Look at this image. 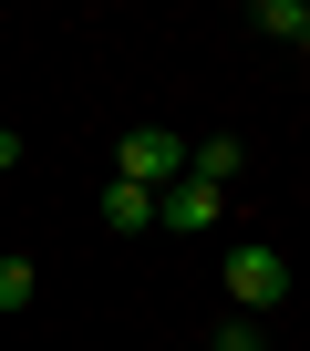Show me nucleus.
Returning <instances> with one entry per match:
<instances>
[{
	"label": "nucleus",
	"instance_id": "f257e3e1",
	"mask_svg": "<svg viewBox=\"0 0 310 351\" xmlns=\"http://www.w3.org/2000/svg\"><path fill=\"white\" fill-rule=\"evenodd\" d=\"M114 176H124V186H145V197H166L176 176H187V134H176V124H134L124 155H114Z\"/></svg>",
	"mask_w": 310,
	"mask_h": 351
},
{
	"label": "nucleus",
	"instance_id": "0eeeda50",
	"mask_svg": "<svg viewBox=\"0 0 310 351\" xmlns=\"http://www.w3.org/2000/svg\"><path fill=\"white\" fill-rule=\"evenodd\" d=\"M217 351H269V330H259V320H228V330H217Z\"/></svg>",
	"mask_w": 310,
	"mask_h": 351
},
{
	"label": "nucleus",
	"instance_id": "39448f33",
	"mask_svg": "<svg viewBox=\"0 0 310 351\" xmlns=\"http://www.w3.org/2000/svg\"><path fill=\"white\" fill-rule=\"evenodd\" d=\"M259 32L289 42V52H310V0H259Z\"/></svg>",
	"mask_w": 310,
	"mask_h": 351
},
{
	"label": "nucleus",
	"instance_id": "423d86ee",
	"mask_svg": "<svg viewBox=\"0 0 310 351\" xmlns=\"http://www.w3.org/2000/svg\"><path fill=\"white\" fill-rule=\"evenodd\" d=\"M32 289H42V279H32V258H0V320L32 310Z\"/></svg>",
	"mask_w": 310,
	"mask_h": 351
},
{
	"label": "nucleus",
	"instance_id": "7ed1b4c3",
	"mask_svg": "<svg viewBox=\"0 0 310 351\" xmlns=\"http://www.w3.org/2000/svg\"><path fill=\"white\" fill-rule=\"evenodd\" d=\"M217 217H228V197H217V186H197V176H176V186L155 197V228H176V238H207Z\"/></svg>",
	"mask_w": 310,
	"mask_h": 351
},
{
	"label": "nucleus",
	"instance_id": "6e6552de",
	"mask_svg": "<svg viewBox=\"0 0 310 351\" xmlns=\"http://www.w3.org/2000/svg\"><path fill=\"white\" fill-rule=\"evenodd\" d=\"M11 165H21V134H11V124H0V176H11Z\"/></svg>",
	"mask_w": 310,
	"mask_h": 351
},
{
	"label": "nucleus",
	"instance_id": "20e7f679",
	"mask_svg": "<svg viewBox=\"0 0 310 351\" xmlns=\"http://www.w3.org/2000/svg\"><path fill=\"white\" fill-rule=\"evenodd\" d=\"M104 228H114V238H134V228H155V197H145V186H124V176H114V186H104Z\"/></svg>",
	"mask_w": 310,
	"mask_h": 351
},
{
	"label": "nucleus",
	"instance_id": "f03ea898",
	"mask_svg": "<svg viewBox=\"0 0 310 351\" xmlns=\"http://www.w3.org/2000/svg\"><path fill=\"white\" fill-rule=\"evenodd\" d=\"M228 300H238V320H259V310H279V300H289V258H279L269 238H248V248H228Z\"/></svg>",
	"mask_w": 310,
	"mask_h": 351
}]
</instances>
